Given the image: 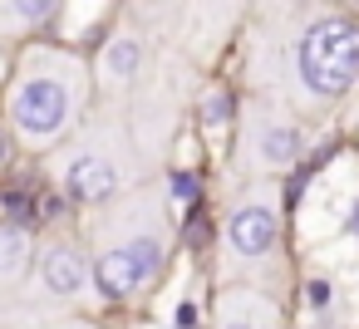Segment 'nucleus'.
I'll list each match as a JSON object with an SVG mask.
<instances>
[{"mask_svg": "<svg viewBox=\"0 0 359 329\" xmlns=\"http://www.w3.org/2000/svg\"><path fill=\"white\" fill-rule=\"evenodd\" d=\"M300 79L320 99H339L359 79V25L320 20L300 40Z\"/></svg>", "mask_w": 359, "mask_h": 329, "instance_id": "1", "label": "nucleus"}, {"mask_svg": "<svg viewBox=\"0 0 359 329\" xmlns=\"http://www.w3.org/2000/svg\"><path fill=\"white\" fill-rule=\"evenodd\" d=\"M69 113V94L60 79H30L15 89V123L30 138H50Z\"/></svg>", "mask_w": 359, "mask_h": 329, "instance_id": "2", "label": "nucleus"}, {"mask_svg": "<svg viewBox=\"0 0 359 329\" xmlns=\"http://www.w3.org/2000/svg\"><path fill=\"white\" fill-rule=\"evenodd\" d=\"M114 187H118V172H114V162H104V158H79V162L65 172V192L79 197V202H99V197H109Z\"/></svg>", "mask_w": 359, "mask_h": 329, "instance_id": "3", "label": "nucleus"}, {"mask_svg": "<svg viewBox=\"0 0 359 329\" xmlns=\"http://www.w3.org/2000/svg\"><path fill=\"white\" fill-rule=\"evenodd\" d=\"M271 241H276V216L266 206H241L231 216V246L241 255H261V251H271Z\"/></svg>", "mask_w": 359, "mask_h": 329, "instance_id": "4", "label": "nucleus"}, {"mask_svg": "<svg viewBox=\"0 0 359 329\" xmlns=\"http://www.w3.org/2000/svg\"><path fill=\"white\" fill-rule=\"evenodd\" d=\"M94 280H99V290H104L109 300H123V295H133V290L143 285V280H138V265H133V255H128V246H123V251L99 255Z\"/></svg>", "mask_w": 359, "mask_h": 329, "instance_id": "5", "label": "nucleus"}, {"mask_svg": "<svg viewBox=\"0 0 359 329\" xmlns=\"http://www.w3.org/2000/svg\"><path fill=\"white\" fill-rule=\"evenodd\" d=\"M84 280H89V270H84V260H79L74 251H50V260H45V285H50L55 295H79Z\"/></svg>", "mask_w": 359, "mask_h": 329, "instance_id": "6", "label": "nucleus"}, {"mask_svg": "<svg viewBox=\"0 0 359 329\" xmlns=\"http://www.w3.org/2000/svg\"><path fill=\"white\" fill-rule=\"evenodd\" d=\"M138 59H143V50H138L133 40H114L109 55H104V74H114V79H133V74H138Z\"/></svg>", "mask_w": 359, "mask_h": 329, "instance_id": "7", "label": "nucleus"}, {"mask_svg": "<svg viewBox=\"0 0 359 329\" xmlns=\"http://www.w3.org/2000/svg\"><path fill=\"white\" fill-rule=\"evenodd\" d=\"M25 251H30L25 226H0V275H11V270L25 260Z\"/></svg>", "mask_w": 359, "mask_h": 329, "instance_id": "8", "label": "nucleus"}, {"mask_svg": "<svg viewBox=\"0 0 359 329\" xmlns=\"http://www.w3.org/2000/svg\"><path fill=\"white\" fill-rule=\"evenodd\" d=\"M128 255H133V265H138V280H153L158 265H163V241H158V236H138V241L128 246Z\"/></svg>", "mask_w": 359, "mask_h": 329, "instance_id": "9", "label": "nucleus"}, {"mask_svg": "<svg viewBox=\"0 0 359 329\" xmlns=\"http://www.w3.org/2000/svg\"><path fill=\"white\" fill-rule=\"evenodd\" d=\"M295 143H300V138H295L290 128H271L266 143H261V153H266L271 162H290V158H295Z\"/></svg>", "mask_w": 359, "mask_h": 329, "instance_id": "10", "label": "nucleus"}, {"mask_svg": "<svg viewBox=\"0 0 359 329\" xmlns=\"http://www.w3.org/2000/svg\"><path fill=\"white\" fill-rule=\"evenodd\" d=\"M20 20H50L55 15V6H45V0H35V6H30V0H25V6H11Z\"/></svg>", "mask_w": 359, "mask_h": 329, "instance_id": "11", "label": "nucleus"}, {"mask_svg": "<svg viewBox=\"0 0 359 329\" xmlns=\"http://www.w3.org/2000/svg\"><path fill=\"white\" fill-rule=\"evenodd\" d=\"M172 197H177V202H192V197H197V177H187V172L172 177Z\"/></svg>", "mask_w": 359, "mask_h": 329, "instance_id": "12", "label": "nucleus"}, {"mask_svg": "<svg viewBox=\"0 0 359 329\" xmlns=\"http://www.w3.org/2000/svg\"><path fill=\"white\" fill-rule=\"evenodd\" d=\"M305 295H310V304H315V309H325V304H330V285H320V280H310V290H305Z\"/></svg>", "mask_w": 359, "mask_h": 329, "instance_id": "13", "label": "nucleus"}, {"mask_svg": "<svg viewBox=\"0 0 359 329\" xmlns=\"http://www.w3.org/2000/svg\"><path fill=\"white\" fill-rule=\"evenodd\" d=\"M231 108H226V99H207V123H222Z\"/></svg>", "mask_w": 359, "mask_h": 329, "instance_id": "14", "label": "nucleus"}, {"mask_svg": "<svg viewBox=\"0 0 359 329\" xmlns=\"http://www.w3.org/2000/svg\"><path fill=\"white\" fill-rule=\"evenodd\" d=\"M192 319H197V309H192V304H182V309H177V324H182V329H192Z\"/></svg>", "mask_w": 359, "mask_h": 329, "instance_id": "15", "label": "nucleus"}, {"mask_svg": "<svg viewBox=\"0 0 359 329\" xmlns=\"http://www.w3.org/2000/svg\"><path fill=\"white\" fill-rule=\"evenodd\" d=\"M226 329H251V324H226Z\"/></svg>", "mask_w": 359, "mask_h": 329, "instance_id": "16", "label": "nucleus"}, {"mask_svg": "<svg viewBox=\"0 0 359 329\" xmlns=\"http://www.w3.org/2000/svg\"><path fill=\"white\" fill-rule=\"evenodd\" d=\"M0 158H6V138H0Z\"/></svg>", "mask_w": 359, "mask_h": 329, "instance_id": "17", "label": "nucleus"}]
</instances>
